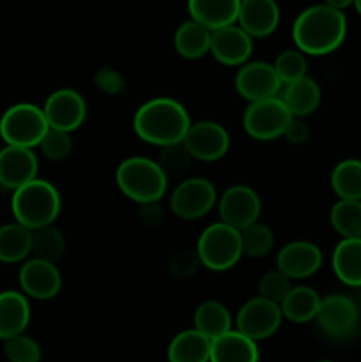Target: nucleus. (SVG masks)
<instances>
[{"instance_id": "obj_1", "label": "nucleus", "mask_w": 361, "mask_h": 362, "mask_svg": "<svg viewBox=\"0 0 361 362\" xmlns=\"http://www.w3.org/2000/svg\"><path fill=\"white\" fill-rule=\"evenodd\" d=\"M347 34L345 14L328 4H319L301 11L292 25L296 48L304 55H328L343 42Z\"/></svg>"}, {"instance_id": "obj_2", "label": "nucleus", "mask_w": 361, "mask_h": 362, "mask_svg": "<svg viewBox=\"0 0 361 362\" xmlns=\"http://www.w3.org/2000/svg\"><path fill=\"white\" fill-rule=\"evenodd\" d=\"M190 126L191 120L186 108L172 98L149 99L133 117L134 134L145 144L161 148L183 144Z\"/></svg>"}, {"instance_id": "obj_3", "label": "nucleus", "mask_w": 361, "mask_h": 362, "mask_svg": "<svg viewBox=\"0 0 361 362\" xmlns=\"http://www.w3.org/2000/svg\"><path fill=\"white\" fill-rule=\"evenodd\" d=\"M14 219L30 232L46 228L55 223L60 212V194L52 182L34 179L16 189L11 198Z\"/></svg>"}, {"instance_id": "obj_4", "label": "nucleus", "mask_w": 361, "mask_h": 362, "mask_svg": "<svg viewBox=\"0 0 361 362\" xmlns=\"http://www.w3.org/2000/svg\"><path fill=\"white\" fill-rule=\"evenodd\" d=\"M115 182L124 197L142 205L147 202H161L168 179L156 161L133 156L117 166Z\"/></svg>"}, {"instance_id": "obj_5", "label": "nucleus", "mask_w": 361, "mask_h": 362, "mask_svg": "<svg viewBox=\"0 0 361 362\" xmlns=\"http://www.w3.org/2000/svg\"><path fill=\"white\" fill-rule=\"evenodd\" d=\"M50 126L42 108L32 103H18L9 106L0 117V138L9 147H39Z\"/></svg>"}, {"instance_id": "obj_6", "label": "nucleus", "mask_w": 361, "mask_h": 362, "mask_svg": "<svg viewBox=\"0 0 361 362\" xmlns=\"http://www.w3.org/2000/svg\"><path fill=\"white\" fill-rule=\"evenodd\" d=\"M197 253L202 265L209 271H229L243 257L239 230L222 221L212 223L198 237Z\"/></svg>"}, {"instance_id": "obj_7", "label": "nucleus", "mask_w": 361, "mask_h": 362, "mask_svg": "<svg viewBox=\"0 0 361 362\" xmlns=\"http://www.w3.org/2000/svg\"><path fill=\"white\" fill-rule=\"evenodd\" d=\"M290 113L278 98L250 103L243 113V127L248 136L258 141H271L283 136L290 122Z\"/></svg>"}, {"instance_id": "obj_8", "label": "nucleus", "mask_w": 361, "mask_h": 362, "mask_svg": "<svg viewBox=\"0 0 361 362\" xmlns=\"http://www.w3.org/2000/svg\"><path fill=\"white\" fill-rule=\"evenodd\" d=\"M218 204V194L211 180L191 177L183 180L170 194V211L180 219L204 218Z\"/></svg>"}, {"instance_id": "obj_9", "label": "nucleus", "mask_w": 361, "mask_h": 362, "mask_svg": "<svg viewBox=\"0 0 361 362\" xmlns=\"http://www.w3.org/2000/svg\"><path fill=\"white\" fill-rule=\"evenodd\" d=\"M283 320L278 304L255 297L244 303L236 317V331L251 341H262L275 334Z\"/></svg>"}, {"instance_id": "obj_10", "label": "nucleus", "mask_w": 361, "mask_h": 362, "mask_svg": "<svg viewBox=\"0 0 361 362\" xmlns=\"http://www.w3.org/2000/svg\"><path fill=\"white\" fill-rule=\"evenodd\" d=\"M183 144L193 159L212 163L225 158L230 147V136L222 124L214 120H200L191 124Z\"/></svg>"}, {"instance_id": "obj_11", "label": "nucleus", "mask_w": 361, "mask_h": 362, "mask_svg": "<svg viewBox=\"0 0 361 362\" xmlns=\"http://www.w3.org/2000/svg\"><path fill=\"white\" fill-rule=\"evenodd\" d=\"M218 212L222 223L241 232L258 221L260 198L250 186L236 184L225 189V193L218 198Z\"/></svg>"}, {"instance_id": "obj_12", "label": "nucleus", "mask_w": 361, "mask_h": 362, "mask_svg": "<svg viewBox=\"0 0 361 362\" xmlns=\"http://www.w3.org/2000/svg\"><path fill=\"white\" fill-rule=\"evenodd\" d=\"M315 320L326 336L333 339H347L356 332L360 313L349 297L328 296L321 299Z\"/></svg>"}, {"instance_id": "obj_13", "label": "nucleus", "mask_w": 361, "mask_h": 362, "mask_svg": "<svg viewBox=\"0 0 361 362\" xmlns=\"http://www.w3.org/2000/svg\"><path fill=\"white\" fill-rule=\"evenodd\" d=\"M282 87L283 85L273 64L262 62V60L246 62L239 67L236 74L237 94L246 99L248 103L278 98Z\"/></svg>"}, {"instance_id": "obj_14", "label": "nucleus", "mask_w": 361, "mask_h": 362, "mask_svg": "<svg viewBox=\"0 0 361 362\" xmlns=\"http://www.w3.org/2000/svg\"><path fill=\"white\" fill-rule=\"evenodd\" d=\"M50 129L73 133L84 124L87 115V105L80 92L73 88H59L48 95L42 106Z\"/></svg>"}, {"instance_id": "obj_15", "label": "nucleus", "mask_w": 361, "mask_h": 362, "mask_svg": "<svg viewBox=\"0 0 361 362\" xmlns=\"http://www.w3.org/2000/svg\"><path fill=\"white\" fill-rule=\"evenodd\" d=\"M21 293L35 300H50L57 297L62 286V278L55 264L30 258L25 262L18 274Z\"/></svg>"}, {"instance_id": "obj_16", "label": "nucleus", "mask_w": 361, "mask_h": 362, "mask_svg": "<svg viewBox=\"0 0 361 362\" xmlns=\"http://www.w3.org/2000/svg\"><path fill=\"white\" fill-rule=\"evenodd\" d=\"M322 265V251L310 240H292L276 255V269L289 279L314 276Z\"/></svg>"}, {"instance_id": "obj_17", "label": "nucleus", "mask_w": 361, "mask_h": 362, "mask_svg": "<svg viewBox=\"0 0 361 362\" xmlns=\"http://www.w3.org/2000/svg\"><path fill=\"white\" fill-rule=\"evenodd\" d=\"M39 161L30 148L6 147L0 151V186L14 193L25 184L38 179Z\"/></svg>"}, {"instance_id": "obj_18", "label": "nucleus", "mask_w": 361, "mask_h": 362, "mask_svg": "<svg viewBox=\"0 0 361 362\" xmlns=\"http://www.w3.org/2000/svg\"><path fill=\"white\" fill-rule=\"evenodd\" d=\"M209 53L223 66H244L253 53V39L237 23L230 25L212 32Z\"/></svg>"}, {"instance_id": "obj_19", "label": "nucleus", "mask_w": 361, "mask_h": 362, "mask_svg": "<svg viewBox=\"0 0 361 362\" xmlns=\"http://www.w3.org/2000/svg\"><path fill=\"white\" fill-rule=\"evenodd\" d=\"M280 23V9L273 0H243L237 25L253 37H268Z\"/></svg>"}, {"instance_id": "obj_20", "label": "nucleus", "mask_w": 361, "mask_h": 362, "mask_svg": "<svg viewBox=\"0 0 361 362\" xmlns=\"http://www.w3.org/2000/svg\"><path fill=\"white\" fill-rule=\"evenodd\" d=\"M239 6L241 0H190L188 13L209 32H216L237 23Z\"/></svg>"}, {"instance_id": "obj_21", "label": "nucleus", "mask_w": 361, "mask_h": 362, "mask_svg": "<svg viewBox=\"0 0 361 362\" xmlns=\"http://www.w3.org/2000/svg\"><path fill=\"white\" fill-rule=\"evenodd\" d=\"M28 322H30V304L27 297L16 290L0 292V339L7 341L25 334Z\"/></svg>"}, {"instance_id": "obj_22", "label": "nucleus", "mask_w": 361, "mask_h": 362, "mask_svg": "<svg viewBox=\"0 0 361 362\" xmlns=\"http://www.w3.org/2000/svg\"><path fill=\"white\" fill-rule=\"evenodd\" d=\"M321 87L310 76L285 85L282 95H280L292 119H304L314 113L321 105Z\"/></svg>"}, {"instance_id": "obj_23", "label": "nucleus", "mask_w": 361, "mask_h": 362, "mask_svg": "<svg viewBox=\"0 0 361 362\" xmlns=\"http://www.w3.org/2000/svg\"><path fill=\"white\" fill-rule=\"evenodd\" d=\"M209 362H258L257 343L232 329L212 339Z\"/></svg>"}, {"instance_id": "obj_24", "label": "nucleus", "mask_w": 361, "mask_h": 362, "mask_svg": "<svg viewBox=\"0 0 361 362\" xmlns=\"http://www.w3.org/2000/svg\"><path fill=\"white\" fill-rule=\"evenodd\" d=\"M211 343V339L198 331L188 329L173 336L166 349V359L168 362H209Z\"/></svg>"}, {"instance_id": "obj_25", "label": "nucleus", "mask_w": 361, "mask_h": 362, "mask_svg": "<svg viewBox=\"0 0 361 362\" xmlns=\"http://www.w3.org/2000/svg\"><path fill=\"white\" fill-rule=\"evenodd\" d=\"M333 272L347 286H361V239H342L331 257Z\"/></svg>"}, {"instance_id": "obj_26", "label": "nucleus", "mask_w": 361, "mask_h": 362, "mask_svg": "<svg viewBox=\"0 0 361 362\" xmlns=\"http://www.w3.org/2000/svg\"><path fill=\"white\" fill-rule=\"evenodd\" d=\"M211 35L207 28L193 20H188L177 27L173 34V48L177 55L186 60H198L211 49Z\"/></svg>"}, {"instance_id": "obj_27", "label": "nucleus", "mask_w": 361, "mask_h": 362, "mask_svg": "<svg viewBox=\"0 0 361 362\" xmlns=\"http://www.w3.org/2000/svg\"><path fill=\"white\" fill-rule=\"evenodd\" d=\"M193 329L212 341L232 331V317L222 303L205 300L195 310Z\"/></svg>"}, {"instance_id": "obj_28", "label": "nucleus", "mask_w": 361, "mask_h": 362, "mask_svg": "<svg viewBox=\"0 0 361 362\" xmlns=\"http://www.w3.org/2000/svg\"><path fill=\"white\" fill-rule=\"evenodd\" d=\"M319 306H321V297L310 286H292L283 303L280 304L282 315L287 320L294 324H306L315 320Z\"/></svg>"}, {"instance_id": "obj_29", "label": "nucleus", "mask_w": 361, "mask_h": 362, "mask_svg": "<svg viewBox=\"0 0 361 362\" xmlns=\"http://www.w3.org/2000/svg\"><path fill=\"white\" fill-rule=\"evenodd\" d=\"M32 255V232L20 223L0 226V262L18 264Z\"/></svg>"}, {"instance_id": "obj_30", "label": "nucleus", "mask_w": 361, "mask_h": 362, "mask_svg": "<svg viewBox=\"0 0 361 362\" xmlns=\"http://www.w3.org/2000/svg\"><path fill=\"white\" fill-rule=\"evenodd\" d=\"M331 187L340 200L361 202V161L343 159L333 168Z\"/></svg>"}, {"instance_id": "obj_31", "label": "nucleus", "mask_w": 361, "mask_h": 362, "mask_svg": "<svg viewBox=\"0 0 361 362\" xmlns=\"http://www.w3.org/2000/svg\"><path fill=\"white\" fill-rule=\"evenodd\" d=\"M329 221L342 239H361V202L338 200L331 207Z\"/></svg>"}, {"instance_id": "obj_32", "label": "nucleus", "mask_w": 361, "mask_h": 362, "mask_svg": "<svg viewBox=\"0 0 361 362\" xmlns=\"http://www.w3.org/2000/svg\"><path fill=\"white\" fill-rule=\"evenodd\" d=\"M64 251H66V239L62 232L53 225L32 232V255H34L32 258L57 264L62 258Z\"/></svg>"}, {"instance_id": "obj_33", "label": "nucleus", "mask_w": 361, "mask_h": 362, "mask_svg": "<svg viewBox=\"0 0 361 362\" xmlns=\"http://www.w3.org/2000/svg\"><path fill=\"white\" fill-rule=\"evenodd\" d=\"M241 246H243V255L251 258H262L273 250L275 246V235L271 228L262 223H253L241 230Z\"/></svg>"}, {"instance_id": "obj_34", "label": "nucleus", "mask_w": 361, "mask_h": 362, "mask_svg": "<svg viewBox=\"0 0 361 362\" xmlns=\"http://www.w3.org/2000/svg\"><path fill=\"white\" fill-rule=\"evenodd\" d=\"M273 67H275L282 85L285 87V85L294 83V81L297 80H303V78L306 76V71H308L306 55L301 53L297 48L285 49V52H282L278 57H276Z\"/></svg>"}, {"instance_id": "obj_35", "label": "nucleus", "mask_w": 361, "mask_h": 362, "mask_svg": "<svg viewBox=\"0 0 361 362\" xmlns=\"http://www.w3.org/2000/svg\"><path fill=\"white\" fill-rule=\"evenodd\" d=\"M191 161L193 158L190 156V152L186 151L184 144H176L168 145V147H163L159 152L158 165L163 170V173L168 177H184L191 168Z\"/></svg>"}, {"instance_id": "obj_36", "label": "nucleus", "mask_w": 361, "mask_h": 362, "mask_svg": "<svg viewBox=\"0 0 361 362\" xmlns=\"http://www.w3.org/2000/svg\"><path fill=\"white\" fill-rule=\"evenodd\" d=\"M4 356L9 362H41V346L30 336L20 334L4 341Z\"/></svg>"}, {"instance_id": "obj_37", "label": "nucleus", "mask_w": 361, "mask_h": 362, "mask_svg": "<svg viewBox=\"0 0 361 362\" xmlns=\"http://www.w3.org/2000/svg\"><path fill=\"white\" fill-rule=\"evenodd\" d=\"M290 290H292L290 279L285 274H282L278 269L265 272L258 281V297L278 304V306L283 303Z\"/></svg>"}, {"instance_id": "obj_38", "label": "nucleus", "mask_w": 361, "mask_h": 362, "mask_svg": "<svg viewBox=\"0 0 361 362\" xmlns=\"http://www.w3.org/2000/svg\"><path fill=\"white\" fill-rule=\"evenodd\" d=\"M42 156L50 161H64L71 156L73 151V140H71L69 133H64V131L57 129H48V133L45 134V138L39 144Z\"/></svg>"}, {"instance_id": "obj_39", "label": "nucleus", "mask_w": 361, "mask_h": 362, "mask_svg": "<svg viewBox=\"0 0 361 362\" xmlns=\"http://www.w3.org/2000/svg\"><path fill=\"white\" fill-rule=\"evenodd\" d=\"M200 267H202V262L200 258H198L197 250L179 251V253H176L172 258H170V264H168L170 274L177 279L191 278V276L197 274Z\"/></svg>"}, {"instance_id": "obj_40", "label": "nucleus", "mask_w": 361, "mask_h": 362, "mask_svg": "<svg viewBox=\"0 0 361 362\" xmlns=\"http://www.w3.org/2000/svg\"><path fill=\"white\" fill-rule=\"evenodd\" d=\"M94 83L101 92L108 95H117L120 92L126 90V80L119 71L112 69V67H103L96 73Z\"/></svg>"}, {"instance_id": "obj_41", "label": "nucleus", "mask_w": 361, "mask_h": 362, "mask_svg": "<svg viewBox=\"0 0 361 362\" xmlns=\"http://www.w3.org/2000/svg\"><path fill=\"white\" fill-rule=\"evenodd\" d=\"M283 138L292 145H303L310 138V127L304 122V119H290Z\"/></svg>"}, {"instance_id": "obj_42", "label": "nucleus", "mask_w": 361, "mask_h": 362, "mask_svg": "<svg viewBox=\"0 0 361 362\" xmlns=\"http://www.w3.org/2000/svg\"><path fill=\"white\" fill-rule=\"evenodd\" d=\"M138 214L147 226H158L165 219V209H163L161 202H147V204L140 205Z\"/></svg>"}, {"instance_id": "obj_43", "label": "nucleus", "mask_w": 361, "mask_h": 362, "mask_svg": "<svg viewBox=\"0 0 361 362\" xmlns=\"http://www.w3.org/2000/svg\"><path fill=\"white\" fill-rule=\"evenodd\" d=\"M353 6H354V7H356L357 14H360V16H361V0H356V2H354V4H353Z\"/></svg>"}, {"instance_id": "obj_44", "label": "nucleus", "mask_w": 361, "mask_h": 362, "mask_svg": "<svg viewBox=\"0 0 361 362\" xmlns=\"http://www.w3.org/2000/svg\"><path fill=\"white\" fill-rule=\"evenodd\" d=\"M319 362H333V361H319Z\"/></svg>"}]
</instances>
